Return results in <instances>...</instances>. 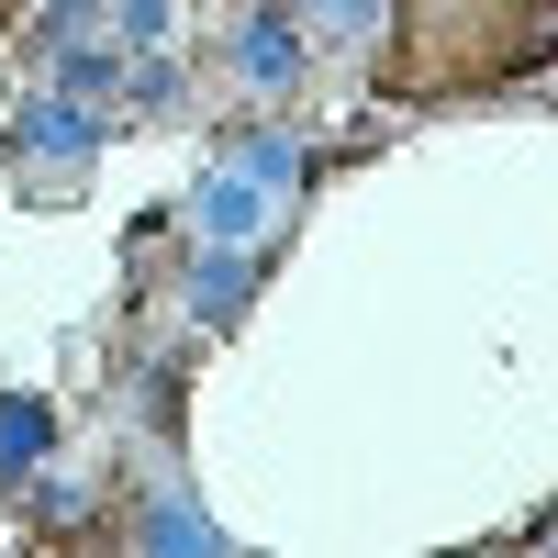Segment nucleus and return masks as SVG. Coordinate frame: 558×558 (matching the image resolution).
<instances>
[{
	"label": "nucleus",
	"mask_w": 558,
	"mask_h": 558,
	"mask_svg": "<svg viewBox=\"0 0 558 558\" xmlns=\"http://www.w3.org/2000/svg\"><path fill=\"white\" fill-rule=\"evenodd\" d=\"M101 12H112V0H45V57L78 45V34H101Z\"/></svg>",
	"instance_id": "11"
},
{
	"label": "nucleus",
	"mask_w": 558,
	"mask_h": 558,
	"mask_svg": "<svg viewBox=\"0 0 558 558\" xmlns=\"http://www.w3.org/2000/svg\"><path fill=\"white\" fill-rule=\"evenodd\" d=\"M223 68H235L246 101H291V89L313 78V34L291 0H246L235 23H223Z\"/></svg>",
	"instance_id": "2"
},
{
	"label": "nucleus",
	"mask_w": 558,
	"mask_h": 558,
	"mask_svg": "<svg viewBox=\"0 0 558 558\" xmlns=\"http://www.w3.org/2000/svg\"><path fill=\"white\" fill-rule=\"evenodd\" d=\"M57 89H78V101H101V112H123V45L112 34H78V45H57V68H45Z\"/></svg>",
	"instance_id": "8"
},
{
	"label": "nucleus",
	"mask_w": 558,
	"mask_h": 558,
	"mask_svg": "<svg viewBox=\"0 0 558 558\" xmlns=\"http://www.w3.org/2000/svg\"><path fill=\"white\" fill-rule=\"evenodd\" d=\"M23 492H34V525H57V536H68V525H89V470H57V458H45Z\"/></svg>",
	"instance_id": "9"
},
{
	"label": "nucleus",
	"mask_w": 558,
	"mask_h": 558,
	"mask_svg": "<svg viewBox=\"0 0 558 558\" xmlns=\"http://www.w3.org/2000/svg\"><path fill=\"white\" fill-rule=\"evenodd\" d=\"M57 458V402L45 391H0V492H23Z\"/></svg>",
	"instance_id": "6"
},
{
	"label": "nucleus",
	"mask_w": 558,
	"mask_h": 558,
	"mask_svg": "<svg viewBox=\"0 0 558 558\" xmlns=\"http://www.w3.org/2000/svg\"><path fill=\"white\" fill-rule=\"evenodd\" d=\"M223 157H235V168H257V179H268L279 202H302V179H313V146H302L291 123H246V134H235Z\"/></svg>",
	"instance_id": "7"
},
{
	"label": "nucleus",
	"mask_w": 558,
	"mask_h": 558,
	"mask_svg": "<svg viewBox=\"0 0 558 558\" xmlns=\"http://www.w3.org/2000/svg\"><path fill=\"white\" fill-rule=\"evenodd\" d=\"M101 23H112V45H123V57H157V45L179 34V0H112Z\"/></svg>",
	"instance_id": "10"
},
{
	"label": "nucleus",
	"mask_w": 558,
	"mask_h": 558,
	"mask_svg": "<svg viewBox=\"0 0 558 558\" xmlns=\"http://www.w3.org/2000/svg\"><path fill=\"white\" fill-rule=\"evenodd\" d=\"M257 246H202L191 235V268H179V302H191V324L202 336H223V324H246V302H257Z\"/></svg>",
	"instance_id": "5"
},
{
	"label": "nucleus",
	"mask_w": 558,
	"mask_h": 558,
	"mask_svg": "<svg viewBox=\"0 0 558 558\" xmlns=\"http://www.w3.org/2000/svg\"><path fill=\"white\" fill-rule=\"evenodd\" d=\"M123 536L146 547V558H223V547H235V536L191 502V481H179V470H146V502L123 514Z\"/></svg>",
	"instance_id": "4"
},
{
	"label": "nucleus",
	"mask_w": 558,
	"mask_h": 558,
	"mask_svg": "<svg viewBox=\"0 0 558 558\" xmlns=\"http://www.w3.org/2000/svg\"><path fill=\"white\" fill-rule=\"evenodd\" d=\"M101 146H112V112L78 101V89L45 78V89H23V101H12V157H23L34 179H78Z\"/></svg>",
	"instance_id": "1"
},
{
	"label": "nucleus",
	"mask_w": 558,
	"mask_h": 558,
	"mask_svg": "<svg viewBox=\"0 0 558 558\" xmlns=\"http://www.w3.org/2000/svg\"><path fill=\"white\" fill-rule=\"evenodd\" d=\"M279 213H291V202H279L257 168H235V157H213V168L191 179V235H202V246H268Z\"/></svg>",
	"instance_id": "3"
}]
</instances>
